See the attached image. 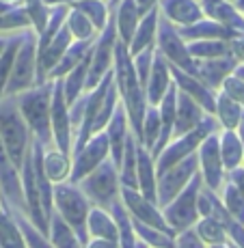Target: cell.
<instances>
[{
    "mask_svg": "<svg viewBox=\"0 0 244 248\" xmlns=\"http://www.w3.org/2000/svg\"><path fill=\"white\" fill-rule=\"evenodd\" d=\"M113 76H114V89L119 93V102H121L123 110L128 114L130 132L136 138V142H141L143 119H145V110H147V97H145V89H143V84L136 78V71H134L128 46L121 44L119 39L114 44Z\"/></svg>",
    "mask_w": 244,
    "mask_h": 248,
    "instance_id": "1",
    "label": "cell"
},
{
    "mask_svg": "<svg viewBox=\"0 0 244 248\" xmlns=\"http://www.w3.org/2000/svg\"><path fill=\"white\" fill-rule=\"evenodd\" d=\"M50 102H52V82L37 84L31 91H24L16 97L17 110H20L24 123L28 125L33 138L44 147L52 145V127H50Z\"/></svg>",
    "mask_w": 244,
    "mask_h": 248,
    "instance_id": "2",
    "label": "cell"
},
{
    "mask_svg": "<svg viewBox=\"0 0 244 248\" xmlns=\"http://www.w3.org/2000/svg\"><path fill=\"white\" fill-rule=\"evenodd\" d=\"M0 140H2V147L11 164L17 170H22L24 158L31 149L33 134L17 110L16 97H4L0 102Z\"/></svg>",
    "mask_w": 244,
    "mask_h": 248,
    "instance_id": "3",
    "label": "cell"
},
{
    "mask_svg": "<svg viewBox=\"0 0 244 248\" xmlns=\"http://www.w3.org/2000/svg\"><path fill=\"white\" fill-rule=\"evenodd\" d=\"M91 203L82 194V190L74 184H56L54 186V214L65 222L80 244H89V233H87V218H89Z\"/></svg>",
    "mask_w": 244,
    "mask_h": 248,
    "instance_id": "4",
    "label": "cell"
},
{
    "mask_svg": "<svg viewBox=\"0 0 244 248\" xmlns=\"http://www.w3.org/2000/svg\"><path fill=\"white\" fill-rule=\"evenodd\" d=\"M216 132H218L216 117H214V114H205L203 121H201L193 132L175 138V140H171L169 145L164 147V151H162V154L158 155V160H156V175L164 173V170H169L171 166L179 164L181 160L195 155L197 154V149L201 147V142H203L208 136L216 134Z\"/></svg>",
    "mask_w": 244,
    "mask_h": 248,
    "instance_id": "5",
    "label": "cell"
},
{
    "mask_svg": "<svg viewBox=\"0 0 244 248\" xmlns=\"http://www.w3.org/2000/svg\"><path fill=\"white\" fill-rule=\"evenodd\" d=\"M76 186L82 190V194L89 199V203H93L99 209H106V212H111V207L119 201V192H121L119 170L111 162V158L102 162L93 173H89Z\"/></svg>",
    "mask_w": 244,
    "mask_h": 248,
    "instance_id": "6",
    "label": "cell"
},
{
    "mask_svg": "<svg viewBox=\"0 0 244 248\" xmlns=\"http://www.w3.org/2000/svg\"><path fill=\"white\" fill-rule=\"evenodd\" d=\"M33 87H37V37L33 31H26L22 35L20 50L13 61L4 97H17L20 93L31 91Z\"/></svg>",
    "mask_w": 244,
    "mask_h": 248,
    "instance_id": "7",
    "label": "cell"
},
{
    "mask_svg": "<svg viewBox=\"0 0 244 248\" xmlns=\"http://www.w3.org/2000/svg\"><path fill=\"white\" fill-rule=\"evenodd\" d=\"M203 188V179L197 173L190 184L173 199L166 207H162V216H164L166 225L171 227V231L178 235L181 231H188L197 225L199 220V209H197V199H199V190Z\"/></svg>",
    "mask_w": 244,
    "mask_h": 248,
    "instance_id": "8",
    "label": "cell"
},
{
    "mask_svg": "<svg viewBox=\"0 0 244 248\" xmlns=\"http://www.w3.org/2000/svg\"><path fill=\"white\" fill-rule=\"evenodd\" d=\"M156 50L162 54V59L169 65L178 67L186 74L197 78V61L188 54L186 41L179 37L175 24H171L164 16L160 13L158 17V35H156Z\"/></svg>",
    "mask_w": 244,
    "mask_h": 248,
    "instance_id": "9",
    "label": "cell"
},
{
    "mask_svg": "<svg viewBox=\"0 0 244 248\" xmlns=\"http://www.w3.org/2000/svg\"><path fill=\"white\" fill-rule=\"evenodd\" d=\"M114 44H117V28H114L113 11H111V17H108L106 26H104V31L99 32L98 41L93 44V50H91V67H89L84 91L95 89L104 80V76H106L108 71H113Z\"/></svg>",
    "mask_w": 244,
    "mask_h": 248,
    "instance_id": "10",
    "label": "cell"
},
{
    "mask_svg": "<svg viewBox=\"0 0 244 248\" xmlns=\"http://www.w3.org/2000/svg\"><path fill=\"white\" fill-rule=\"evenodd\" d=\"M50 127L52 142L65 155H71L74 145V127H71L69 106L63 95V80H52V102H50Z\"/></svg>",
    "mask_w": 244,
    "mask_h": 248,
    "instance_id": "11",
    "label": "cell"
},
{
    "mask_svg": "<svg viewBox=\"0 0 244 248\" xmlns=\"http://www.w3.org/2000/svg\"><path fill=\"white\" fill-rule=\"evenodd\" d=\"M199 173V160L197 154L190 155V158L181 160L179 164L171 166L169 170L158 175V186H156V194H158V207H166L175 197L190 184V179Z\"/></svg>",
    "mask_w": 244,
    "mask_h": 248,
    "instance_id": "12",
    "label": "cell"
},
{
    "mask_svg": "<svg viewBox=\"0 0 244 248\" xmlns=\"http://www.w3.org/2000/svg\"><path fill=\"white\" fill-rule=\"evenodd\" d=\"M119 201H121L128 216H130L134 222H141V225H145V227H151V229H158V231L169 233V235H175V233L171 231V227L166 225L164 216H162V209L158 207L156 203H151L149 199L143 197L138 190L121 188Z\"/></svg>",
    "mask_w": 244,
    "mask_h": 248,
    "instance_id": "13",
    "label": "cell"
},
{
    "mask_svg": "<svg viewBox=\"0 0 244 248\" xmlns=\"http://www.w3.org/2000/svg\"><path fill=\"white\" fill-rule=\"evenodd\" d=\"M111 158V149H108V140H106V134L99 132L95 134L87 145L82 147L80 151L74 154V162H71V173H69V179L67 184H78L87 177L89 173H93L102 162H106Z\"/></svg>",
    "mask_w": 244,
    "mask_h": 248,
    "instance_id": "14",
    "label": "cell"
},
{
    "mask_svg": "<svg viewBox=\"0 0 244 248\" xmlns=\"http://www.w3.org/2000/svg\"><path fill=\"white\" fill-rule=\"evenodd\" d=\"M197 160H199V175L203 179V186L212 192H218L221 186L225 184V173L223 169V160H221V151H218V134L208 136L201 147L197 149Z\"/></svg>",
    "mask_w": 244,
    "mask_h": 248,
    "instance_id": "15",
    "label": "cell"
},
{
    "mask_svg": "<svg viewBox=\"0 0 244 248\" xmlns=\"http://www.w3.org/2000/svg\"><path fill=\"white\" fill-rule=\"evenodd\" d=\"M169 71H171V80H173V84L178 87L179 93L193 97L195 102L203 108L205 114H214V110H216V91L205 87L199 78H195V76L173 67V65H169Z\"/></svg>",
    "mask_w": 244,
    "mask_h": 248,
    "instance_id": "16",
    "label": "cell"
},
{
    "mask_svg": "<svg viewBox=\"0 0 244 248\" xmlns=\"http://www.w3.org/2000/svg\"><path fill=\"white\" fill-rule=\"evenodd\" d=\"M104 134H106V140H108V149H111V162L114 166H121V158H123V149H126V140L128 136L132 134L130 132V123H128V114L123 110L121 102H119L117 110H114L111 123L106 125V130H104Z\"/></svg>",
    "mask_w": 244,
    "mask_h": 248,
    "instance_id": "17",
    "label": "cell"
},
{
    "mask_svg": "<svg viewBox=\"0 0 244 248\" xmlns=\"http://www.w3.org/2000/svg\"><path fill=\"white\" fill-rule=\"evenodd\" d=\"M178 32L186 44H190V41H231L233 37L240 35V32L208 20V17H203L197 24H190V26H181L178 28Z\"/></svg>",
    "mask_w": 244,
    "mask_h": 248,
    "instance_id": "18",
    "label": "cell"
},
{
    "mask_svg": "<svg viewBox=\"0 0 244 248\" xmlns=\"http://www.w3.org/2000/svg\"><path fill=\"white\" fill-rule=\"evenodd\" d=\"M173 84L171 80V71H169V63L162 59V54L156 50L154 54V63H151V71L149 78L145 84V97H147V106H158L162 102V97L166 95L169 87Z\"/></svg>",
    "mask_w": 244,
    "mask_h": 248,
    "instance_id": "19",
    "label": "cell"
},
{
    "mask_svg": "<svg viewBox=\"0 0 244 248\" xmlns=\"http://www.w3.org/2000/svg\"><path fill=\"white\" fill-rule=\"evenodd\" d=\"M160 13L178 28L203 20V9L197 0H160Z\"/></svg>",
    "mask_w": 244,
    "mask_h": 248,
    "instance_id": "20",
    "label": "cell"
},
{
    "mask_svg": "<svg viewBox=\"0 0 244 248\" xmlns=\"http://www.w3.org/2000/svg\"><path fill=\"white\" fill-rule=\"evenodd\" d=\"M238 61L233 56H225V59H212V61H197V78L205 87L212 91L221 89L223 82L233 74L238 67Z\"/></svg>",
    "mask_w": 244,
    "mask_h": 248,
    "instance_id": "21",
    "label": "cell"
},
{
    "mask_svg": "<svg viewBox=\"0 0 244 248\" xmlns=\"http://www.w3.org/2000/svg\"><path fill=\"white\" fill-rule=\"evenodd\" d=\"M205 112L203 108L195 102L193 97L179 93L178 91V104H175V125H173V138H179L188 132H193L195 127L203 121Z\"/></svg>",
    "mask_w": 244,
    "mask_h": 248,
    "instance_id": "22",
    "label": "cell"
},
{
    "mask_svg": "<svg viewBox=\"0 0 244 248\" xmlns=\"http://www.w3.org/2000/svg\"><path fill=\"white\" fill-rule=\"evenodd\" d=\"M199 4L203 9V16H208V20L218 22L244 35V16L231 2H227V0H201Z\"/></svg>",
    "mask_w": 244,
    "mask_h": 248,
    "instance_id": "23",
    "label": "cell"
},
{
    "mask_svg": "<svg viewBox=\"0 0 244 248\" xmlns=\"http://www.w3.org/2000/svg\"><path fill=\"white\" fill-rule=\"evenodd\" d=\"M136 179H138V192L151 203L158 201L156 186H158V175H156V162L149 155V151L136 142Z\"/></svg>",
    "mask_w": 244,
    "mask_h": 248,
    "instance_id": "24",
    "label": "cell"
},
{
    "mask_svg": "<svg viewBox=\"0 0 244 248\" xmlns=\"http://www.w3.org/2000/svg\"><path fill=\"white\" fill-rule=\"evenodd\" d=\"M113 20H114V28H117V39L121 44L130 46L138 22H141V13L136 9V2L134 0H121L113 11Z\"/></svg>",
    "mask_w": 244,
    "mask_h": 248,
    "instance_id": "25",
    "label": "cell"
},
{
    "mask_svg": "<svg viewBox=\"0 0 244 248\" xmlns=\"http://www.w3.org/2000/svg\"><path fill=\"white\" fill-rule=\"evenodd\" d=\"M158 17H160V9L154 7L149 13L141 17L136 26V32H134L130 46H128V52L130 56H136L138 52L147 50V47H154L156 46V35H158Z\"/></svg>",
    "mask_w": 244,
    "mask_h": 248,
    "instance_id": "26",
    "label": "cell"
},
{
    "mask_svg": "<svg viewBox=\"0 0 244 248\" xmlns=\"http://www.w3.org/2000/svg\"><path fill=\"white\" fill-rule=\"evenodd\" d=\"M0 248H28L20 225L2 197H0Z\"/></svg>",
    "mask_w": 244,
    "mask_h": 248,
    "instance_id": "27",
    "label": "cell"
},
{
    "mask_svg": "<svg viewBox=\"0 0 244 248\" xmlns=\"http://www.w3.org/2000/svg\"><path fill=\"white\" fill-rule=\"evenodd\" d=\"M87 233H89L91 240L117 242V237H119L117 225H114V218L111 216V212H106V209H99V207H91L89 209Z\"/></svg>",
    "mask_w": 244,
    "mask_h": 248,
    "instance_id": "28",
    "label": "cell"
},
{
    "mask_svg": "<svg viewBox=\"0 0 244 248\" xmlns=\"http://www.w3.org/2000/svg\"><path fill=\"white\" fill-rule=\"evenodd\" d=\"M93 50V47H91ZM89 67H91V52L87 56H84L82 61H80L78 65H76L74 69L69 71V74L65 76L63 80V95H65V102L67 106H74L76 102H78V97L82 95L84 91V84H87V76H89Z\"/></svg>",
    "mask_w": 244,
    "mask_h": 248,
    "instance_id": "29",
    "label": "cell"
},
{
    "mask_svg": "<svg viewBox=\"0 0 244 248\" xmlns=\"http://www.w3.org/2000/svg\"><path fill=\"white\" fill-rule=\"evenodd\" d=\"M218 151H221V160H223V169L225 173L240 169L244 162V147L238 138L236 132L231 130H223V134H218Z\"/></svg>",
    "mask_w": 244,
    "mask_h": 248,
    "instance_id": "30",
    "label": "cell"
},
{
    "mask_svg": "<svg viewBox=\"0 0 244 248\" xmlns=\"http://www.w3.org/2000/svg\"><path fill=\"white\" fill-rule=\"evenodd\" d=\"M93 44H95V41H71V46L67 47V52L63 54V59L59 61V65H56V67L48 74V80L52 82V80L65 78V76L69 74V71L89 54L91 47H93Z\"/></svg>",
    "mask_w": 244,
    "mask_h": 248,
    "instance_id": "31",
    "label": "cell"
},
{
    "mask_svg": "<svg viewBox=\"0 0 244 248\" xmlns=\"http://www.w3.org/2000/svg\"><path fill=\"white\" fill-rule=\"evenodd\" d=\"M44 173H46V177L50 179L52 186L65 184V181L69 179V173H71L69 155L61 154L59 149L46 151V154H44Z\"/></svg>",
    "mask_w": 244,
    "mask_h": 248,
    "instance_id": "32",
    "label": "cell"
},
{
    "mask_svg": "<svg viewBox=\"0 0 244 248\" xmlns=\"http://www.w3.org/2000/svg\"><path fill=\"white\" fill-rule=\"evenodd\" d=\"M69 9H76L84 17H89V22L93 24V28L98 32L104 31L108 17H111V9H108L106 0H76V2L69 4Z\"/></svg>",
    "mask_w": 244,
    "mask_h": 248,
    "instance_id": "33",
    "label": "cell"
},
{
    "mask_svg": "<svg viewBox=\"0 0 244 248\" xmlns=\"http://www.w3.org/2000/svg\"><path fill=\"white\" fill-rule=\"evenodd\" d=\"M119 184L121 188L138 190V179H136V138L132 134L126 140V149H123L121 166H119Z\"/></svg>",
    "mask_w": 244,
    "mask_h": 248,
    "instance_id": "34",
    "label": "cell"
},
{
    "mask_svg": "<svg viewBox=\"0 0 244 248\" xmlns=\"http://www.w3.org/2000/svg\"><path fill=\"white\" fill-rule=\"evenodd\" d=\"M193 229H195V233H197L199 240L203 242L205 246H225V244H229L227 233H225L223 225L212 216L199 218L197 225H195Z\"/></svg>",
    "mask_w": 244,
    "mask_h": 248,
    "instance_id": "35",
    "label": "cell"
},
{
    "mask_svg": "<svg viewBox=\"0 0 244 248\" xmlns=\"http://www.w3.org/2000/svg\"><path fill=\"white\" fill-rule=\"evenodd\" d=\"M242 110L244 108L240 104L229 99L225 93H216V110H214V117H216L218 125H223V130H231V132L236 130Z\"/></svg>",
    "mask_w": 244,
    "mask_h": 248,
    "instance_id": "36",
    "label": "cell"
},
{
    "mask_svg": "<svg viewBox=\"0 0 244 248\" xmlns=\"http://www.w3.org/2000/svg\"><path fill=\"white\" fill-rule=\"evenodd\" d=\"M67 13H69V4H54V7H50V17H48L46 28L41 31V35H37V50H44L59 35V31L65 26Z\"/></svg>",
    "mask_w": 244,
    "mask_h": 248,
    "instance_id": "37",
    "label": "cell"
},
{
    "mask_svg": "<svg viewBox=\"0 0 244 248\" xmlns=\"http://www.w3.org/2000/svg\"><path fill=\"white\" fill-rule=\"evenodd\" d=\"M186 47H188V54L195 61H212L231 56L229 41H190V44H186Z\"/></svg>",
    "mask_w": 244,
    "mask_h": 248,
    "instance_id": "38",
    "label": "cell"
},
{
    "mask_svg": "<svg viewBox=\"0 0 244 248\" xmlns=\"http://www.w3.org/2000/svg\"><path fill=\"white\" fill-rule=\"evenodd\" d=\"M48 242L52 244V248H84L80 244V240L76 237V233L61 220L59 216H52L50 220V233H48Z\"/></svg>",
    "mask_w": 244,
    "mask_h": 248,
    "instance_id": "39",
    "label": "cell"
},
{
    "mask_svg": "<svg viewBox=\"0 0 244 248\" xmlns=\"http://www.w3.org/2000/svg\"><path fill=\"white\" fill-rule=\"evenodd\" d=\"M65 28L69 31L74 41H93L95 35H98V31H95L93 24L89 22V17H84L82 13L76 11V9H69V13H67Z\"/></svg>",
    "mask_w": 244,
    "mask_h": 248,
    "instance_id": "40",
    "label": "cell"
},
{
    "mask_svg": "<svg viewBox=\"0 0 244 248\" xmlns=\"http://www.w3.org/2000/svg\"><path fill=\"white\" fill-rule=\"evenodd\" d=\"M20 44H22V35L11 37V39H7V46H4L2 54H0V102L4 99V89H7L9 76H11L13 61H16L17 50H20Z\"/></svg>",
    "mask_w": 244,
    "mask_h": 248,
    "instance_id": "41",
    "label": "cell"
},
{
    "mask_svg": "<svg viewBox=\"0 0 244 248\" xmlns=\"http://www.w3.org/2000/svg\"><path fill=\"white\" fill-rule=\"evenodd\" d=\"M132 227H134V233H136L138 240L145 242L149 248H175V235H169V233H164V231L145 227L134 220H132Z\"/></svg>",
    "mask_w": 244,
    "mask_h": 248,
    "instance_id": "42",
    "label": "cell"
},
{
    "mask_svg": "<svg viewBox=\"0 0 244 248\" xmlns=\"http://www.w3.org/2000/svg\"><path fill=\"white\" fill-rule=\"evenodd\" d=\"M13 31H24V32L33 31L31 17H28L26 9H24V2L16 4L11 11L0 16V32H13Z\"/></svg>",
    "mask_w": 244,
    "mask_h": 248,
    "instance_id": "43",
    "label": "cell"
},
{
    "mask_svg": "<svg viewBox=\"0 0 244 248\" xmlns=\"http://www.w3.org/2000/svg\"><path fill=\"white\" fill-rule=\"evenodd\" d=\"M158 138H160V112H158V106H147L145 119H143V138H141V145L151 154V149L156 147Z\"/></svg>",
    "mask_w": 244,
    "mask_h": 248,
    "instance_id": "44",
    "label": "cell"
},
{
    "mask_svg": "<svg viewBox=\"0 0 244 248\" xmlns=\"http://www.w3.org/2000/svg\"><path fill=\"white\" fill-rule=\"evenodd\" d=\"M223 205L225 209L229 212V216L233 218V220H238L240 225H244V192L240 188H238L236 184H231V181H227V186H225L223 190Z\"/></svg>",
    "mask_w": 244,
    "mask_h": 248,
    "instance_id": "45",
    "label": "cell"
},
{
    "mask_svg": "<svg viewBox=\"0 0 244 248\" xmlns=\"http://www.w3.org/2000/svg\"><path fill=\"white\" fill-rule=\"evenodd\" d=\"M24 9H26L28 17H31L33 32L41 35V31H44L48 24V17H50V7H48L44 0H24Z\"/></svg>",
    "mask_w": 244,
    "mask_h": 248,
    "instance_id": "46",
    "label": "cell"
},
{
    "mask_svg": "<svg viewBox=\"0 0 244 248\" xmlns=\"http://www.w3.org/2000/svg\"><path fill=\"white\" fill-rule=\"evenodd\" d=\"M154 54H156V46H154V47H147V50L138 52L136 56H132L134 71H136V78H138V82L143 84V89H145L147 78H149L151 63H154Z\"/></svg>",
    "mask_w": 244,
    "mask_h": 248,
    "instance_id": "47",
    "label": "cell"
},
{
    "mask_svg": "<svg viewBox=\"0 0 244 248\" xmlns=\"http://www.w3.org/2000/svg\"><path fill=\"white\" fill-rule=\"evenodd\" d=\"M16 220H17V225H20V229H22V235H24V240H26L28 248H52V244L48 242V237L41 235V233L37 231L31 222H28L26 216H22V218L17 216Z\"/></svg>",
    "mask_w": 244,
    "mask_h": 248,
    "instance_id": "48",
    "label": "cell"
},
{
    "mask_svg": "<svg viewBox=\"0 0 244 248\" xmlns=\"http://www.w3.org/2000/svg\"><path fill=\"white\" fill-rule=\"evenodd\" d=\"M221 89H223L221 93H225L229 99H233V102L240 104V106L244 108V82H242L240 78H236V76L231 74V76H229V78L223 82Z\"/></svg>",
    "mask_w": 244,
    "mask_h": 248,
    "instance_id": "49",
    "label": "cell"
},
{
    "mask_svg": "<svg viewBox=\"0 0 244 248\" xmlns=\"http://www.w3.org/2000/svg\"><path fill=\"white\" fill-rule=\"evenodd\" d=\"M175 248H208V246L199 240L195 229H188V231H181L175 235Z\"/></svg>",
    "mask_w": 244,
    "mask_h": 248,
    "instance_id": "50",
    "label": "cell"
},
{
    "mask_svg": "<svg viewBox=\"0 0 244 248\" xmlns=\"http://www.w3.org/2000/svg\"><path fill=\"white\" fill-rule=\"evenodd\" d=\"M229 52H231V56L240 65L244 63V35H238V37H233V39L229 41Z\"/></svg>",
    "mask_w": 244,
    "mask_h": 248,
    "instance_id": "51",
    "label": "cell"
},
{
    "mask_svg": "<svg viewBox=\"0 0 244 248\" xmlns=\"http://www.w3.org/2000/svg\"><path fill=\"white\" fill-rule=\"evenodd\" d=\"M227 179L231 181V184H236L238 188L244 192V166H240V169L231 170V173H227Z\"/></svg>",
    "mask_w": 244,
    "mask_h": 248,
    "instance_id": "52",
    "label": "cell"
},
{
    "mask_svg": "<svg viewBox=\"0 0 244 248\" xmlns=\"http://www.w3.org/2000/svg\"><path fill=\"white\" fill-rule=\"evenodd\" d=\"M134 2H136V9H138V13H141V17H143L145 13H149L154 7H158L160 0H134Z\"/></svg>",
    "mask_w": 244,
    "mask_h": 248,
    "instance_id": "53",
    "label": "cell"
},
{
    "mask_svg": "<svg viewBox=\"0 0 244 248\" xmlns=\"http://www.w3.org/2000/svg\"><path fill=\"white\" fill-rule=\"evenodd\" d=\"M84 248H119L117 242H108V240H89V244Z\"/></svg>",
    "mask_w": 244,
    "mask_h": 248,
    "instance_id": "54",
    "label": "cell"
},
{
    "mask_svg": "<svg viewBox=\"0 0 244 248\" xmlns=\"http://www.w3.org/2000/svg\"><path fill=\"white\" fill-rule=\"evenodd\" d=\"M238 134V138H240V142H242V147H244V110L240 114V121H238V125H236V130H233Z\"/></svg>",
    "mask_w": 244,
    "mask_h": 248,
    "instance_id": "55",
    "label": "cell"
},
{
    "mask_svg": "<svg viewBox=\"0 0 244 248\" xmlns=\"http://www.w3.org/2000/svg\"><path fill=\"white\" fill-rule=\"evenodd\" d=\"M16 4H20V2H9V0H0V16H2V13H7V11H11Z\"/></svg>",
    "mask_w": 244,
    "mask_h": 248,
    "instance_id": "56",
    "label": "cell"
},
{
    "mask_svg": "<svg viewBox=\"0 0 244 248\" xmlns=\"http://www.w3.org/2000/svg\"><path fill=\"white\" fill-rule=\"evenodd\" d=\"M233 76H236V78H240L244 82V65H238V67L233 69Z\"/></svg>",
    "mask_w": 244,
    "mask_h": 248,
    "instance_id": "57",
    "label": "cell"
},
{
    "mask_svg": "<svg viewBox=\"0 0 244 248\" xmlns=\"http://www.w3.org/2000/svg\"><path fill=\"white\" fill-rule=\"evenodd\" d=\"M119 2H121V0H111V2H108V9H114Z\"/></svg>",
    "mask_w": 244,
    "mask_h": 248,
    "instance_id": "58",
    "label": "cell"
},
{
    "mask_svg": "<svg viewBox=\"0 0 244 248\" xmlns=\"http://www.w3.org/2000/svg\"><path fill=\"white\" fill-rule=\"evenodd\" d=\"M4 46H7V39H2V37H0V54H2V50H4Z\"/></svg>",
    "mask_w": 244,
    "mask_h": 248,
    "instance_id": "59",
    "label": "cell"
},
{
    "mask_svg": "<svg viewBox=\"0 0 244 248\" xmlns=\"http://www.w3.org/2000/svg\"><path fill=\"white\" fill-rule=\"evenodd\" d=\"M210 248H229V244H225V246H210Z\"/></svg>",
    "mask_w": 244,
    "mask_h": 248,
    "instance_id": "60",
    "label": "cell"
},
{
    "mask_svg": "<svg viewBox=\"0 0 244 248\" xmlns=\"http://www.w3.org/2000/svg\"><path fill=\"white\" fill-rule=\"evenodd\" d=\"M229 248H236V246H231V244H229Z\"/></svg>",
    "mask_w": 244,
    "mask_h": 248,
    "instance_id": "61",
    "label": "cell"
}]
</instances>
